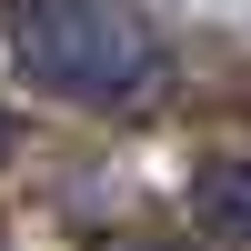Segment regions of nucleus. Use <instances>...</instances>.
Returning a JSON list of instances; mask_svg holds the SVG:
<instances>
[{
  "instance_id": "obj_2",
  "label": "nucleus",
  "mask_w": 251,
  "mask_h": 251,
  "mask_svg": "<svg viewBox=\"0 0 251 251\" xmlns=\"http://www.w3.org/2000/svg\"><path fill=\"white\" fill-rule=\"evenodd\" d=\"M191 221L211 241H251V151H211L191 171Z\"/></svg>"
},
{
  "instance_id": "obj_1",
  "label": "nucleus",
  "mask_w": 251,
  "mask_h": 251,
  "mask_svg": "<svg viewBox=\"0 0 251 251\" xmlns=\"http://www.w3.org/2000/svg\"><path fill=\"white\" fill-rule=\"evenodd\" d=\"M0 20H10L20 71L50 100L141 111V100H161V80H171L161 40L131 20V0H0Z\"/></svg>"
},
{
  "instance_id": "obj_3",
  "label": "nucleus",
  "mask_w": 251,
  "mask_h": 251,
  "mask_svg": "<svg viewBox=\"0 0 251 251\" xmlns=\"http://www.w3.org/2000/svg\"><path fill=\"white\" fill-rule=\"evenodd\" d=\"M0 151H10V111H0Z\"/></svg>"
}]
</instances>
